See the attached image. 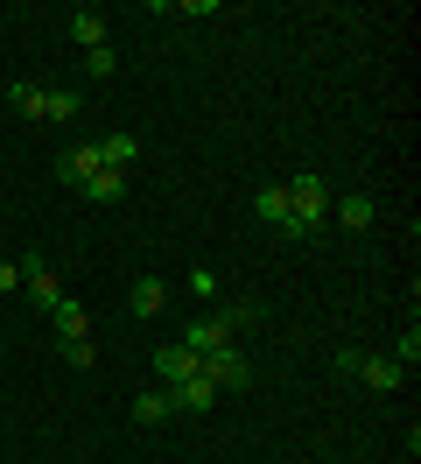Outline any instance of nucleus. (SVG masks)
<instances>
[{"mask_svg":"<svg viewBox=\"0 0 421 464\" xmlns=\"http://www.w3.org/2000/svg\"><path fill=\"white\" fill-rule=\"evenodd\" d=\"M288 211H295L302 239H316V232L330 226V183H323V176H295V183H288Z\"/></svg>","mask_w":421,"mask_h":464,"instance_id":"nucleus-1","label":"nucleus"},{"mask_svg":"<svg viewBox=\"0 0 421 464\" xmlns=\"http://www.w3.org/2000/svg\"><path fill=\"white\" fill-rule=\"evenodd\" d=\"M337 373H359L372 394H393V387L407 380V366H400L393 352H351V345H344V352H337Z\"/></svg>","mask_w":421,"mask_h":464,"instance_id":"nucleus-2","label":"nucleus"},{"mask_svg":"<svg viewBox=\"0 0 421 464\" xmlns=\"http://www.w3.org/2000/svg\"><path fill=\"white\" fill-rule=\"evenodd\" d=\"M253 218H267V226H281L288 239H302L295 211H288V183H260V190H253Z\"/></svg>","mask_w":421,"mask_h":464,"instance_id":"nucleus-3","label":"nucleus"},{"mask_svg":"<svg viewBox=\"0 0 421 464\" xmlns=\"http://www.w3.org/2000/svg\"><path fill=\"white\" fill-rule=\"evenodd\" d=\"M204 380H211L218 394H225V387H246V380H253L246 352H239V345H225V352H204Z\"/></svg>","mask_w":421,"mask_h":464,"instance_id":"nucleus-4","label":"nucleus"},{"mask_svg":"<svg viewBox=\"0 0 421 464\" xmlns=\"http://www.w3.org/2000/svg\"><path fill=\"white\" fill-rule=\"evenodd\" d=\"M22 289H28V303H35V310H56V303H63V282L50 275V261H43V254H28V261H22Z\"/></svg>","mask_w":421,"mask_h":464,"instance_id":"nucleus-5","label":"nucleus"},{"mask_svg":"<svg viewBox=\"0 0 421 464\" xmlns=\"http://www.w3.org/2000/svg\"><path fill=\"white\" fill-rule=\"evenodd\" d=\"M204 373V359H196V352H183V345H162L155 352V380H162V387H183V380H196Z\"/></svg>","mask_w":421,"mask_h":464,"instance_id":"nucleus-6","label":"nucleus"},{"mask_svg":"<svg viewBox=\"0 0 421 464\" xmlns=\"http://www.w3.org/2000/svg\"><path fill=\"white\" fill-rule=\"evenodd\" d=\"M176 345L204 359V352H225V345H232V331H225L218 317H196V324H183V338H176Z\"/></svg>","mask_w":421,"mask_h":464,"instance_id":"nucleus-7","label":"nucleus"},{"mask_svg":"<svg viewBox=\"0 0 421 464\" xmlns=\"http://www.w3.org/2000/svg\"><path fill=\"white\" fill-rule=\"evenodd\" d=\"M56 176H63V183H91V176H99V148L91 141L63 148V155H56Z\"/></svg>","mask_w":421,"mask_h":464,"instance_id":"nucleus-8","label":"nucleus"},{"mask_svg":"<svg viewBox=\"0 0 421 464\" xmlns=\"http://www.w3.org/2000/svg\"><path fill=\"white\" fill-rule=\"evenodd\" d=\"M91 148H99V169H120V176L140 162V141H134V134H106V141H91Z\"/></svg>","mask_w":421,"mask_h":464,"instance_id":"nucleus-9","label":"nucleus"},{"mask_svg":"<svg viewBox=\"0 0 421 464\" xmlns=\"http://www.w3.org/2000/svg\"><path fill=\"white\" fill-rule=\"evenodd\" d=\"M330 218H337L344 232H365L372 218H379V204L365 198V190H351V198H337V204H330Z\"/></svg>","mask_w":421,"mask_h":464,"instance_id":"nucleus-10","label":"nucleus"},{"mask_svg":"<svg viewBox=\"0 0 421 464\" xmlns=\"http://www.w3.org/2000/svg\"><path fill=\"white\" fill-rule=\"evenodd\" d=\"M168 401L183 408V415H204V408L218 401V387H211V380L196 373V380H183V387H168Z\"/></svg>","mask_w":421,"mask_h":464,"instance_id":"nucleus-11","label":"nucleus"},{"mask_svg":"<svg viewBox=\"0 0 421 464\" xmlns=\"http://www.w3.org/2000/svg\"><path fill=\"white\" fill-rule=\"evenodd\" d=\"M50 324H56V338H63V345H71V338H91V317H84V303H71V295L50 310Z\"/></svg>","mask_w":421,"mask_h":464,"instance_id":"nucleus-12","label":"nucleus"},{"mask_svg":"<svg viewBox=\"0 0 421 464\" xmlns=\"http://www.w3.org/2000/svg\"><path fill=\"white\" fill-rule=\"evenodd\" d=\"M127 303H134V317H162V303H168V282H155V275H140L134 289H127Z\"/></svg>","mask_w":421,"mask_h":464,"instance_id":"nucleus-13","label":"nucleus"},{"mask_svg":"<svg viewBox=\"0 0 421 464\" xmlns=\"http://www.w3.org/2000/svg\"><path fill=\"white\" fill-rule=\"evenodd\" d=\"M168 415H176L168 387H148V394H134V422H140V430H155V422H168Z\"/></svg>","mask_w":421,"mask_h":464,"instance_id":"nucleus-14","label":"nucleus"},{"mask_svg":"<svg viewBox=\"0 0 421 464\" xmlns=\"http://www.w3.org/2000/svg\"><path fill=\"white\" fill-rule=\"evenodd\" d=\"M71 35H78L84 50H106V14H99V7H78V14H71Z\"/></svg>","mask_w":421,"mask_h":464,"instance_id":"nucleus-15","label":"nucleus"},{"mask_svg":"<svg viewBox=\"0 0 421 464\" xmlns=\"http://www.w3.org/2000/svg\"><path fill=\"white\" fill-rule=\"evenodd\" d=\"M78 190H84L91 204H120V198H127V176H120V169H99L91 183H78Z\"/></svg>","mask_w":421,"mask_h":464,"instance_id":"nucleus-16","label":"nucleus"},{"mask_svg":"<svg viewBox=\"0 0 421 464\" xmlns=\"http://www.w3.org/2000/svg\"><path fill=\"white\" fill-rule=\"evenodd\" d=\"M35 120H78V99H71V92H43Z\"/></svg>","mask_w":421,"mask_h":464,"instance_id":"nucleus-17","label":"nucleus"},{"mask_svg":"<svg viewBox=\"0 0 421 464\" xmlns=\"http://www.w3.org/2000/svg\"><path fill=\"white\" fill-rule=\"evenodd\" d=\"M393 359H400V366H415V359H421V324H407V331H400V345H393Z\"/></svg>","mask_w":421,"mask_h":464,"instance_id":"nucleus-18","label":"nucleus"},{"mask_svg":"<svg viewBox=\"0 0 421 464\" xmlns=\"http://www.w3.org/2000/svg\"><path fill=\"white\" fill-rule=\"evenodd\" d=\"M7 99H14V113H28V120H35V106H43V85H14Z\"/></svg>","mask_w":421,"mask_h":464,"instance_id":"nucleus-19","label":"nucleus"},{"mask_svg":"<svg viewBox=\"0 0 421 464\" xmlns=\"http://www.w3.org/2000/svg\"><path fill=\"white\" fill-rule=\"evenodd\" d=\"M84 63H91V78H112V71H120V57H112V50H84Z\"/></svg>","mask_w":421,"mask_h":464,"instance_id":"nucleus-20","label":"nucleus"},{"mask_svg":"<svg viewBox=\"0 0 421 464\" xmlns=\"http://www.w3.org/2000/svg\"><path fill=\"white\" fill-rule=\"evenodd\" d=\"M63 359H71V366H78V373H84V366H91L99 352H91V338H71V345H63Z\"/></svg>","mask_w":421,"mask_h":464,"instance_id":"nucleus-21","label":"nucleus"},{"mask_svg":"<svg viewBox=\"0 0 421 464\" xmlns=\"http://www.w3.org/2000/svg\"><path fill=\"white\" fill-rule=\"evenodd\" d=\"M218 324H225V331H239V324H253V303H225V310H218Z\"/></svg>","mask_w":421,"mask_h":464,"instance_id":"nucleus-22","label":"nucleus"},{"mask_svg":"<svg viewBox=\"0 0 421 464\" xmlns=\"http://www.w3.org/2000/svg\"><path fill=\"white\" fill-rule=\"evenodd\" d=\"M0 295H22V261H0Z\"/></svg>","mask_w":421,"mask_h":464,"instance_id":"nucleus-23","label":"nucleus"}]
</instances>
